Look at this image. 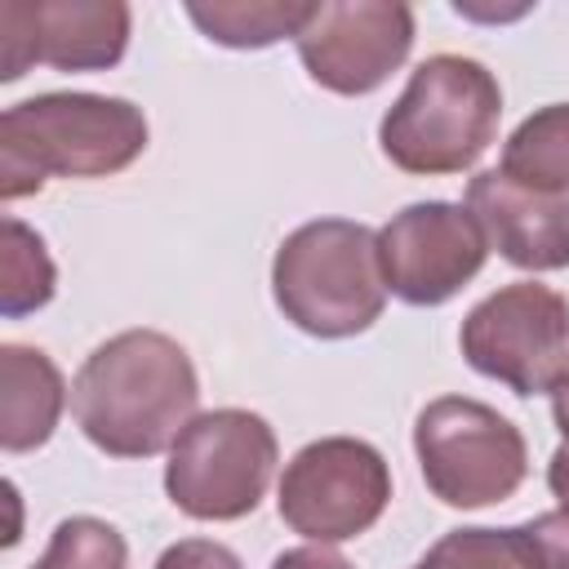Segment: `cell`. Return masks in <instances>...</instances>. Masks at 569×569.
Instances as JSON below:
<instances>
[{
    "mask_svg": "<svg viewBox=\"0 0 569 569\" xmlns=\"http://www.w3.org/2000/svg\"><path fill=\"white\" fill-rule=\"evenodd\" d=\"M4 284H0V311L9 320L49 307L53 289H58V267L40 240V231H31L22 218H4Z\"/></svg>",
    "mask_w": 569,
    "mask_h": 569,
    "instance_id": "2e32d148",
    "label": "cell"
},
{
    "mask_svg": "<svg viewBox=\"0 0 569 569\" xmlns=\"http://www.w3.org/2000/svg\"><path fill=\"white\" fill-rule=\"evenodd\" d=\"M156 569H244L240 556L227 542L213 538H178L173 547L160 551Z\"/></svg>",
    "mask_w": 569,
    "mask_h": 569,
    "instance_id": "ffe728a7",
    "label": "cell"
},
{
    "mask_svg": "<svg viewBox=\"0 0 569 569\" xmlns=\"http://www.w3.org/2000/svg\"><path fill=\"white\" fill-rule=\"evenodd\" d=\"M147 151V116L107 93H36L0 116V196L22 200L49 178H111Z\"/></svg>",
    "mask_w": 569,
    "mask_h": 569,
    "instance_id": "7a4b0ae2",
    "label": "cell"
},
{
    "mask_svg": "<svg viewBox=\"0 0 569 569\" xmlns=\"http://www.w3.org/2000/svg\"><path fill=\"white\" fill-rule=\"evenodd\" d=\"M533 569H569V511H542L520 525Z\"/></svg>",
    "mask_w": 569,
    "mask_h": 569,
    "instance_id": "d6986e66",
    "label": "cell"
},
{
    "mask_svg": "<svg viewBox=\"0 0 569 569\" xmlns=\"http://www.w3.org/2000/svg\"><path fill=\"white\" fill-rule=\"evenodd\" d=\"M280 316L311 338H356L387 307L378 231L356 218H316L289 231L271 258Z\"/></svg>",
    "mask_w": 569,
    "mask_h": 569,
    "instance_id": "277c9868",
    "label": "cell"
},
{
    "mask_svg": "<svg viewBox=\"0 0 569 569\" xmlns=\"http://www.w3.org/2000/svg\"><path fill=\"white\" fill-rule=\"evenodd\" d=\"M467 209L476 213L489 249H498L520 271L569 267V196H547L511 182L502 169H485L467 187Z\"/></svg>",
    "mask_w": 569,
    "mask_h": 569,
    "instance_id": "7c38bea8",
    "label": "cell"
},
{
    "mask_svg": "<svg viewBox=\"0 0 569 569\" xmlns=\"http://www.w3.org/2000/svg\"><path fill=\"white\" fill-rule=\"evenodd\" d=\"M378 258L387 293L409 307H440L480 276L489 240L467 204L418 200L378 231Z\"/></svg>",
    "mask_w": 569,
    "mask_h": 569,
    "instance_id": "30bf717a",
    "label": "cell"
},
{
    "mask_svg": "<svg viewBox=\"0 0 569 569\" xmlns=\"http://www.w3.org/2000/svg\"><path fill=\"white\" fill-rule=\"evenodd\" d=\"M293 44L320 89L365 98L405 67L413 49V9L400 0H320Z\"/></svg>",
    "mask_w": 569,
    "mask_h": 569,
    "instance_id": "9c48e42d",
    "label": "cell"
},
{
    "mask_svg": "<svg viewBox=\"0 0 569 569\" xmlns=\"http://www.w3.org/2000/svg\"><path fill=\"white\" fill-rule=\"evenodd\" d=\"M502 120L498 76L462 53H431L413 67L405 93L378 124L382 156L418 178H445L471 169Z\"/></svg>",
    "mask_w": 569,
    "mask_h": 569,
    "instance_id": "3957f363",
    "label": "cell"
},
{
    "mask_svg": "<svg viewBox=\"0 0 569 569\" xmlns=\"http://www.w3.org/2000/svg\"><path fill=\"white\" fill-rule=\"evenodd\" d=\"M547 485H551V493L560 498V511H569V440L551 453V462H547Z\"/></svg>",
    "mask_w": 569,
    "mask_h": 569,
    "instance_id": "7402d4cb",
    "label": "cell"
},
{
    "mask_svg": "<svg viewBox=\"0 0 569 569\" xmlns=\"http://www.w3.org/2000/svg\"><path fill=\"white\" fill-rule=\"evenodd\" d=\"M133 13L124 0H4L0 80L44 62L53 71H111L129 49Z\"/></svg>",
    "mask_w": 569,
    "mask_h": 569,
    "instance_id": "8fae6325",
    "label": "cell"
},
{
    "mask_svg": "<svg viewBox=\"0 0 569 569\" xmlns=\"http://www.w3.org/2000/svg\"><path fill=\"white\" fill-rule=\"evenodd\" d=\"M551 418H556L560 436L569 440V373H565V378H560V387L551 391Z\"/></svg>",
    "mask_w": 569,
    "mask_h": 569,
    "instance_id": "603a6c76",
    "label": "cell"
},
{
    "mask_svg": "<svg viewBox=\"0 0 569 569\" xmlns=\"http://www.w3.org/2000/svg\"><path fill=\"white\" fill-rule=\"evenodd\" d=\"M67 405L62 369L27 342L0 347V445L4 453H31L40 449Z\"/></svg>",
    "mask_w": 569,
    "mask_h": 569,
    "instance_id": "4fadbf2b",
    "label": "cell"
},
{
    "mask_svg": "<svg viewBox=\"0 0 569 569\" xmlns=\"http://www.w3.org/2000/svg\"><path fill=\"white\" fill-rule=\"evenodd\" d=\"M129 547L124 533L98 516H67L49 533L44 556L31 569H124Z\"/></svg>",
    "mask_w": 569,
    "mask_h": 569,
    "instance_id": "ac0fdd59",
    "label": "cell"
},
{
    "mask_svg": "<svg viewBox=\"0 0 569 569\" xmlns=\"http://www.w3.org/2000/svg\"><path fill=\"white\" fill-rule=\"evenodd\" d=\"M409 569H533V560L520 538V525L516 529L471 525V529H449Z\"/></svg>",
    "mask_w": 569,
    "mask_h": 569,
    "instance_id": "e0dca14e",
    "label": "cell"
},
{
    "mask_svg": "<svg viewBox=\"0 0 569 569\" xmlns=\"http://www.w3.org/2000/svg\"><path fill=\"white\" fill-rule=\"evenodd\" d=\"M511 182L547 196H569V102L538 107L502 142V164Z\"/></svg>",
    "mask_w": 569,
    "mask_h": 569,
    "instance_id": "5bb4252c",
    "label": "cell"
},
{
    "mask_svg": "<svg viewBox=\"0 0 569 569\" xmlns=\"http://www.w3.org/2000/svg\"><path fill=\"white\" fill-rule=\"evenodd\" d=\"M200 409L187 347L160 329H124L98 342L76 382L71 413L84 440L111 458H156Z\"/></svg>",
    "mask_w": 569,
    "mask_h": 569,
    "instance_id": "6da1fadb",
    "label": "cell"
},
{
    "mask_svg": "<svg viewBox=\"0 0 569 569\" xmlns=\"http://www.w3.org/2000/svg\"><path fill=\"white\" fill-rule=\"evenodd\" d=\"M462 360L516 396H551L569 373V298L516 280L480 298L458 329Z\"/></svg>",
    "mask_w": 569,
    "mask_h": 569,
    "instance_id": "52a82bcc",
    "label": "cell"
},
{
    "mask_svg": "<svg viewBox=\"0 0 569 569\" xmlns=\"http://www.w3.org/2000/svg\"><path fill=\"white\" fill-rule=\"evenodd\" d=\"M276 462L280 445L262 413L209 409L196 413L169 445L164 493L191 520H240L267 498Z\"/></svg>",
    "mask_w": 569,
    "mask_h": 569,
    "instance_id": "5b68a950",
    "label": "cell"
},
{
    "mask_svg": "<svg viewBox=\"0 0 569 569\" xmlns=\"http://www.w3.org/2000/svg\"><path fill=\"white\" fill-rule=\"evenodd\" d=\"M271 569H356L347 556H338L333 547H320V542H307V547H289L271 560Z\"/></svg>",
    "mask_w": 569,
    "mask_h": 569,
    "instance_id": "44dd1931",
    "label": "cell"
},
{
    "mask_svg": "<svg viewBox=\"0 0 569 569\" xmlns=\"http://www.w3.org/2000/svg\"><path fill=\"white\" fill-rule=\"evenodd\" d=\"M391 502L387 458L356 436H320L302 445L280 476L276 511L307 542L333 547L369 533Z\"/></svg>",
    "mask_w": 569,
    "mask_h": 569,
    "instance_id": "ba28073f",
    "label": "cell"
},
{
    "mask_svg": "<svg viewBox=\"0 0 569 569\" xmlns=\"http://www.w3.org/2000/svg\"><path fill=\"white\" fill-rule=\"evenodd\" d=\"M427 489L458 511L507 502L529 476V445L511 418L471 396H440L413 422Z\"/></svg>",
    "mask_w": 569,
    "mask_h": 569,
    "instance_id": "8992f818",
    "label": "cell"
},
{
    "mask_svg": "<svg viewBox=\"0 0 569 569\" xmlns=\"http://www.w3.org/2000/svg\"><path fill=\"white\" fill-rule=\"evenodd\" d=\"M316 4L298 0H213L187 4V18L204 31V40L222 49H267L280 40H298Z\"/></svg>",
    "mask_w": 569,
    "mask_h": 569,
    "instance_id": "9a60e30c",
    "label": "cell"
}]
</instances>
